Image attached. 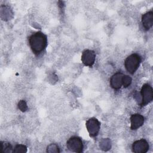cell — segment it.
Masks as SVG:
<instances>
[{"label":"cell","instance_id":"cell-7","mask_svg":"<svg viewBox=\"0 0 153 153\" xmlns=\"http://www.w3.org/2000/svg\"><path fill=\"white\" fill-rule=\"evenodd\" d=\"M148 142L143 139L136 140L132 144V151L134 153H145L149 149Z\"/></svg>","mask_w":153,"mask_h":153},{"label":"cell","instance_id":"cell-15","mask_svg":"<svg viewBox=\"0 0 153 153\" xmlns=\"http://www.w3.org/2000/svg\"><path fill=\"white\" fill-rule=\"evenodd\" d=\"M18 108L22 112H25L27 110V106L26 102L23 100H21L18 103Z\"/></svg>","mask_w":153,"mask_h":153},{"label":"cell","instance_id":"cell-3","mask_svg":"<svg viewBox=\"0 0 153 153\" xmlns=\"http://www.w3.org/2000/svg\"><path fill=\"white\" fill-rule=\"evenodd\" d=\"M140 94L142 96V101L140 103L141 107L145 106L149 103L153 99V90L149 84H145L142 85Z\"/></svg>","mask_w":153,"mask_h":153},{"label":"cell","instance_id":"cell-5","mask_svg":"<svg viewBox=\"0 0 153 153\" xmlns=\"http://www.w3.org/2000/svg\"><path fill=\"white\" fill-rule=\"evenodd\" d=\"M85 126L87 130L91 137H95L98 135L100 127V123L97 118L94 117L89 118L86 121Z\"/></svg>","mask_w":153,"mask_h":153},{"label":"cell","instance_id":"cell-10","mask_svg":"<svg viewBox=\"0 0 153 153\" xmlns=\"http://www.w3.org/2000/svg\"><path fill=\"white\" fill-rule=\"evenodd\" d=\"M142 23L145 30L151 29L153 25V12L149 11L142 16Z\"/></svg>","mask_w":153,"mask_h":153},{"label":"cell","instance_id":"cell-14","mask_svg":"<svg viewBox=\"0 0 153 153\" xmlns=\"http://www.w3.org/2000/svg\"><path fill=\"white\" fill-rule=\"evenodd\" d=\"M122 81H123V86L124 88H127L131 84V81H132V79L128 75H124L123 76Z\"/></svg>","mask_w":153,"mask_h":153},{"label":"cell","instance_id":"cell-8","mask_svg":"<svg viewBox=\"0 0 153 153\" xmlns=\"http://www.w3.org/2000/svg\"><path fill=\"white\" fill-rule=\"evenodd\" d=\"M124 74L120 72H117L115 73L110 79V85L111 87L115 89L118 90L123 85V76Z\"/></svg>","mask_w":153,"mask_h":153},{"label":"cell","instance_id":"cell-2","mask_svg":"<svg viewBox=\"0 0 153 153\" xmlns=\"http://www.w3.org/2000/svg\"><path fill=\"white\" fill-rule=\"evenodd\" d=\"M140 62V56L137 53H133L126 59L124 62V66L128 73L130 74H133L138 69Z\"/></svg>","mask_w":153,"mask_h":153},{"label":"cell","instance_id":"cell-13","mask_svg":"<svg viewBox=\"0 0 153 153\" xmlns=\"http://www.w3.org/2000/svg\"><path fill=\"white\" fill-rule=\"evenodd\" d=\"M27 152V147L25 145L22 144H18L16 145L13 149V152L16 153H20V152H23L25 153Z\"/></svg>","mask_w":153,"mask_h":153},{"label":"cell","instance_id":"cell-9","mask_svg":"<svg viewBox=\"0 0 153 153\" xmlns=\"http://www.w3.org/2000/svg\"><path fill=\"white\" fill-rule=\"evenodd\" d=\"M144 117L139 114L131 115L130 117V128L131 130H136L140 127L144 123Z\"/></svg>","mask_w":153,"mask_h":153},{"label":"cell","instance_id":"cell-12","mask_svg":"<svg viewBox=\"0 0 153 153\" xmlns=\"http://www.w3.org/2000/svg\"><path fill=\"white\" fill-rule=\"evenodd\" d=\"M47 152L50 153H59L60 152L59 146L55 143H51L49 145L47 148Z\"/></svg>","mask_w":153,"mask_h":153},{"label":"cell","instance_id":"cell-1","mask_svg":"<svg viewBox=\"0 0 153 153\" xmlns=\"http://www.w3.org/2000/svg\"><path fill=\"white\" fill-rule=\"evenodd\" d=\"M29 44L35 55L40 54L47 45V37L41 31L32 33L29 37Z\"/></svg>","mask_w":153,"mask_h":153},{"label":"cell","instance_id":"cell-11","mask_svg":"<svg viewBox=\"0 0 153 153\" xmlns=\"http://www.w3.org/2000/svg\"><path fill=\"white\" fill-rule=\"evenodd\" d=\"M1 153H11L13 152V149L11 145L6 142H1Z\"/></svg>","mask_w":153,"mask_h":153},{"label":"cell","instance_id":"cell-6","mask_svg":"<svg viewBox=\"0 0 153 153\" xmlns=\"http://www.w3.org/2000/svg\"><path fill=\"white\" fill-rule=\"evenodd\" d=\"M96 59V53L91 50H85L81 55V61L82 63L89 67H92Z\"/></svg>","mask_w":153,"mask_h":153},{"label":"cell","instance_id":"cell-4","mask_svg":"<svg viewBox=\"0 0 153 153\" xmlns=\"http://www.w3.org/2000/svg\"><path fill=\"white\" fill-rule=\"evenodd\" d=\"M68 149L74 152H82L83 151V143L81 139L78 136H72L70 137L66 142Z\"/></svg>","mask_w":153,"mask_h":153}]
</instances>
